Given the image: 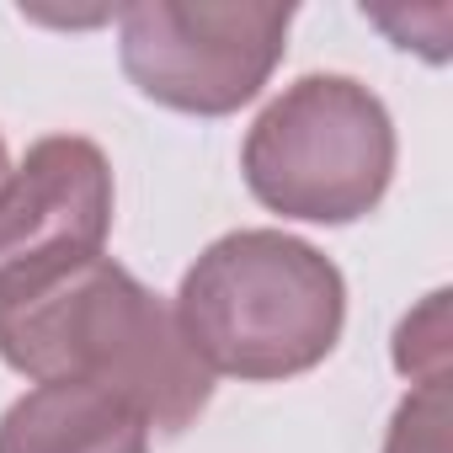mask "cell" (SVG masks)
Masks as SVG:
<instances>
[{
  "label": "cell",
  "instance_id": "obj_1",
  "mask_svg": "<svg viewBox=\"0 0 453 453\" xmlns=\"http://www.w3.org/2000/svg\"><path fill=\"white\" fill-rule=\"evenodd\" d=\"M0 363L33 384L107 389L165 437L187 432L213 400V373L192 357L176 310L112 257L0 299Z\"/></svg>",
  "mask_w": 453,
  "mask_h": 453
},
{
  "label": "cell",
  "instance_id": "obj_2",
  "mask_svg": "<svg viewBox=\"0 0 453 453\" xmlns=\"http://www.w3.org/2000/svg\"><path fill=\"white\" fill-rule=\"evenodd\" d=\"M171 310L213 379L278 384L336 352L347 283L320 246L288 230H230L181 273Z\"/></svg>",
  "mask_w": 453,
  "mask_h": 453
},
{
  "label": "cell",
  "instance_id": "obj_3",
  "mask_svg": "<svg viewBox=\"0 0 453 453\" xmlns=\"http://www.w3.org/2000/svg\"><path fill=\"white\" fill-rule=\"evenodd\" d=\"M395 118L352 75H299L251 123L241 176L251 197L304 224H357L395 181Z\"/></svg>",
  "mask_w": 453,
  "mask_h": 453
},
{
  "label": "cell",
  "instance_id": "obj_4",
  "mask_svg": "<svg viewBox=\"0 0 453 453\" xmlns=\"http://www.w3.org/2000/svg\"><path fill=\"white\" fill-rule=\"evenodd\" d=\"M278 0H134L118 6V65L134 91L187 118H230L288 54Z\"/></svg>",
  "mask_w": 453,
  "mask_h": 453
},
{
  "label": "cell",
  "instance_id": "obj_5",
  "mask_svg": "<svg viewBox=\"0 0 453 453\" xmlns=\"http://www.w3.org/2000/svg\"><path fill=\"white\" fill-rule=\"evenodd\" d=\"M112 235V165L81 134L38 139L0 181V299L102 257Z\"/></svg>",
  "mask_w": 453,
  "mask_h": 453
},
{
  "label": "cell",
  "instance_id": "obj_6",
  "mask_svg": "<svg viewBox=\"0 0 453 453\" xmlns=\"http://www.w3.org/2000/svg\"><path fill=\"white\" fill-rule=\"evenodd\" d=\"M0 453H150V421L91 384H33L0 416Z\"/></svg>",
  "mask_w": 453,
  "mask_h": 453
},
{
  "label": "cell",
  "instance_id": "obj_7",
  "mask_svg": "<svg viewBox=\"0 0 453 453\" xmlns=\"http://www.w3.org/2000/svg\"><path fill=\"white\" fill-rule=\"evenodd\" d=\"M395 368H400V379H411V389L448 384V368H453V347H448V288H432L395 326Z\"/></svg>",
  "mask_w": 453,
  "mask_h": 453
},
{
  "label": "cell",
  "instance_id": "obj_8",
  "mask_svg": "<svg viewBox=\"0 0 453 453\" xmlns=\"http://www.w3.org/2000/svg\"><path fill=\"white\" fill-rule=\"evenodd\" d=\"M384 453H453V400L448 384L411 389L384 432Z\"/></svg>",
  "mask_w": 453,
  "mask_h": 453
},
{
  "label": "cell",
  "instance_id": "obj_9",
  "mask_svg": "<svg viewBox=\"0 0 453 453\" xmlns=\"http://www.w3.org/2000/svg\"><path fill=\"white\" fill-rule=\"evenodd\" d=\"M12 176V160H6V139H0V181Z\"/></svg>",
  "mask_w": 453,
  "mask_h": 453
}]
</instances>
